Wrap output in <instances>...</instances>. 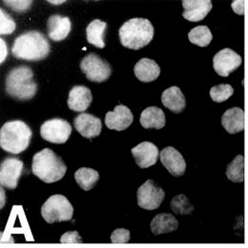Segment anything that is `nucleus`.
<instances>
[{"instance_id": "31", "label": "nucleus", "mask_w": 248, "mask_h": 248, "mask_svg": "<svg viewBox=\"0 0 248 248\" xmlns=\"http://www.w3.org/2000/svg\"><path fill=\"white\" fill-rule=\"evenodd\" d=\"M4 3L6 4V6L10 7L12 10H14L16 13H24L26 11H28L31 8L32 1L31 0H12V1H8L5 0Z\"/></svg>"}, {"instance_id": "1", "label": "nucleus", "mask_w": 248, "mask_h": 248, "mask_svg": "<svg viewBox=\"0 0 248 248\" xmlns=\"http://www.w3.org/2000/svg\"><path fill=\"white\" fill-rule=\"evenodd\" d=\"M51 52V46L45 35L37 31H29L18 35L12 48V54L16 60L40 62Z\"/></svg>"}, {"instance_id": "29", "label": "nucleus", "mask_w": 248, "mask_h": 248, "mask_svg": "<svg viewBox=\"0 0 248 248\" xmlns=\"http://www.w3.org/2000/svg\"><path fill=\"white\" fill-rule=\"evenodd\" d=\"M234 89L229 84H219L213 86L210 89V96L213 101L220 103L227 100L231 95H233Z\"/></svg>"}, {"instance_id": "22", "label": "nucleus", "mask_w": 248, "mask_h": 248, "mask_svg": "<svg viewBox=\"0 0 248 248\" xmlns=\"http://www.w3.org/2000/svg\"><path fill=\"white\" fill-rule=\"evenodd\" d=\"M140 123L144 129H156L163 128L166 124L164 112L155 106H150L144 109L140 115Z\"/></svg>"}, {"instance_id": "21", "label": "nucleus", "mask_w": 248, "mask_h": 248, "mask_svg": "<svg viewBox=\"0 0 248 248\" xmlns=\"http://www.w3.org/2000/svg\"><path fill=\"white\" fill-rule=\"evenodd\" d=\"M161 102L175 114L182 113L186 107V96L178 86H172L166 89L161 94Z\"/></svg>"}, {"instance_id": "16", "label": "nucleus", "mask_w": 248, "mask_h": 248, "mask_svg": "<svg viewBox=\"0 0 248 248\" xmlns=\"http://www.w3.org/2000/svg\"><path fill=\"white\" fill-rule=\"evenodd\" d=\"M183 7L185 12L183 16L190 22H199L212 10V2L210 0H184Z\"/></svg>"}, {"instance_id": "2", "label": "nucleus", "mask_w": 248, "mask_h": 248, "mask_svg": "<svg viewBox=\"0 0 248 248\" xmlns=\"http://www.w3.org/2000/svg\"><path fill=\"white\" fill-rule=\"evenodd\" d=\"M31 171L45 184H54L65 176L67 166L53 150L45 148L32 157Z\"/></svg>"}, {"instance_id": "19", "label": "nucleus", "mask_w": 248, "mask_h": 248, "mask_svg": "<svg viewBox=\"0 0 248 248\" xmlns=\"http://www.w3.org/2000/svg\"><path fill=\"white\" fill-rule=\"evenodd\" d=\"M223 128L231 135L238 134L245 130V112L243 109L234 107L224 112L221 117Z\"/></svg>"}, {"instance_id": "11", "label": "nucleus", "mask_w": 248, "mask_h": 248, "mask_svg": "<svg viewBox=\"0 0 248 248\" xmlns=\"http://www.w3.org/2000/svg\"><path fill=\"white\" fill-rule=\"evenodd\" d=\"M242 57L229 48L217 52L213 58V67L218 76L226 78L242 65Z\"/></svg>"}, {"instance_id": "8", "label": "nucleus", "mask_w": 248, "mask_h": 248, "mask_svg": "<svg viewBox=\"0 0 248 248\" xmlns=\"http://www.w3.org/2000/svg\"><path fill=\"white\" fill-rule=\"evenodd\" d=\"M71 134V124L62 119H52L46 121L40 127V136L43 140L51 143H65Z\"/></svg>"}, {"instance_id": "20", "label": "nucleus", "mask_w": 248, "mask_h": 248, "mask_svg": "<svg viewBox=\"0 0 248 248\" xmlns=\"http://www.w3.org/2000/svg\"><path fill=\"white\" fill-rule=\"evenodd\" d=\"M136 78L141 82L148 83L155 80L160 75V68L157 63L150 59H141L134 67Z\"/></svg>"}, {"instance_id": "18", "label": "nucleus", "mask_w": 248, "mask_h": 248, "mask_svg": "<svg viewBox=\"0 0 248 248\" xmlns=\"http://www.w3.org/2000/svg\"><path fill=\"white\" fill-rule=\"evenodd\" d=\"M48 36L56 41L64 40L72 30V22L69 17H62L60 15H53L47 21Z\"/></svg>"}, {"instance_id": "24", "label": "nucleus", "mask_w": 248, "mask_h": 248, "mask_svg": "<svg viewBox=\"0 0 248 248\" xmlns=\"http://www.w3.org/2000/svg\"><path fill=\"white\" fill-rule=\"evenodd\" d=\"M107 29V23L99 19H93L86 27V38L88 43L99 49L105 47L104 34Z\"/></svg>"}, {"instance_id": "32", "label": "nucleus", "mask_w": 248, "mask_h": 248, "mask_svg": "<svg viewBox=\"0 0 248 248\" xmlns=\"http://www.w3.org/2000/svg\"><path fill=\"white\" fill-rule=\"evenodd\" d=\"M130 240V231L124 228L116 229L111 235V242L114 244H125Z\"/></svg>"}, {"instance_id": "23", "label": "nucleus", "mask_w": 248, "mask_h": 248, "mask_svg": "<svg viewBox=\"0 0 248 248\" xmlns=\"http://www.w3.org/2000/svg\"><path fill=\"white\" fill-rule=\"evenodd\" d=\"M179 221L176 217L168 213H161L155 216L151 221V230L154 235L166 234L177 230Z\"/></svg>"}, {"instance_id": "5", "label": "nucleus", "mask_w": 248, "mask_h": 248, "mask_svg": "<svg viewBox=\"0 0 248 248\" xmlns=\"http://www.w3.org/2000/svg\"><path fill=\"white\" fill-rule=\"evenodd\" d=\"M119 34L123 46L131 50H140L152 41L154 27L146 18H132L124 23Z\"/></svg>"}, {"instance_id": "6", "label": "nucleus", "mask_w": 248, "mask_h": 248, "mask_svg": "<svg viewBox=\"0 0 248 248\" xmlns=\"http://www.w3.org/2000/svg\"><path fill=\"white\" fill-rule=\"evenodd\" d=\"M41 215L48 223L69 221L74 215V207L63 195H53L43 203Z\"/></svg>"}, {"instance_id": "30", "label": "nucleus", "mask_w": 248, "mask_h": 248, "mask_svg": "<svg viewBox=\"0 0 248 248\" xmlns=\"http://www.w3.org/2000/svg\"><path fill=\"white\" fill-rule=\"evenodd\" d=\"M16 25L13 17L8 15L3 9L0 10V34L7 35L16 31Z\"/></svg>"}, {"instance_id": "10", "label": "nucleus", "mask_w": 248, "mask_h": 248, "mask_svg": "<svg viewBox=\"0 0 248 248\" xmlns=\"http://www.w3.org/2000/svg\"><path fill=\"white\" fill-rule=\"evenodd\" d=\"M165 192L154 181L148 180L138 189L137 199L140 207L146 210H155L163 202Z\"/></svg>"}, {"instance_id": "7", "label": "nucleus", "mask_w": 248, "mask_h": 248, "mask_svg": "<svg viewBox=\"0 0 248 248\" xmlns=\"http://www.w3.org/2000/svg\"><path fill=\"white\" fill-rule=\"evenodd\" d=\"M79 67L88 80L96 83L108 80L112 75V68L109 62L94 53H91L83 58Z\"/></svg>"}, {"instance_id": "4", "label": "nucleus", "mask_w": 248, "mask_h": 248, "mask_svg": "<svg viewBox=\"0 0 248 248\" xmlns=\"http://www.w3.org/2000/svg\"><path fill=\"white\" fill-rule=\"evenodd\" d=\"M32 132L22 121L8 122L0 129V146L13 155L24 152L31 143Z\"/></svg>"}, {"instance_id": "15", "label": "nucleus", "mask_w": 248, "mask_h": 248, "mask_svg": "<svg viewBox=\"0 0 248 248\" xmlns=\"http://www.w3.org/2000/svg\"><path fill=\"white\" fill-rule=\"evenodd\" d=\"M74 126L82 137L86 139H93L100 135L102 123L100 119L94 117L92 114L82 113L76 117Z\"/></svg>"}, {"instance_id": "3", "label": "nucleus", "mask_w": 248, "mask_h": 248, "mask_svg": "<svg viewBox=\"0 0 248 248\" xmlns=\"http://www.w3.org/2000/svg\"><path fill=\"white\" fill-rule=\"evenodd\" d=\"M5 90L16 100L31 99L37 92V84L33 79V72L28 66H18L12 69L5 80Z\"/></svg>"}, {"instance_id": "35", "label": "nucleus", "mask_w": 248, "mask_h": 248, "mask_svg": "<svg viewBox=\"0 0 248 248\" xmlns=\"http://www.w3.org/2000/svg\"><path fill=\"white\" fill-rule=\"evenodd\" d=\"M0 41H1V61H0V62L3 63V62L6 60L8 51H7V45H6L5 41L3 40V38H1Z\"/></svg>"}, {"instance_id": "28", "label": "nucleus", "mask_w": 248, "mask_h": 248, "mask_svg": "<svg viewBox=\"0 0 248 248\" xmlns=\"http://www.w3.org/2000/svg\"><path fill=\"white\" fill-rule=\"evenodd\" d=\"M171 208L173 212L178 215H189L194 210V206L189 202V200L184 194L177 195L172 199Z\"/></svg>"}, {"instance_id": "9", "label": "nucleus", "mask_w": 248, "mask_h": 248, "mask_svg": "<svg viewBox=\"0 0 248 248\" xmlns=\"http://www.w3.org/2000/svg\"><path fill=\"white\" fill-rule=\"evenodd\" d=\"M24 172L23 161L16 156L5 157L0 165V185L9 189H16Z\"/></svg>"}, {"instance_id": "27", "label": "nucleus", "mask_w": 248, "mask_h": 248, "mask_svg": "<svg viewBox=\"0 0 248 248\" xmlns=\"http://www.w3.org/2000/svg\"><path fill=\"white\" fill-rule=\"evenodd\" d=\"M188 39L192 44L198 45L200 47H207L212 41L213 35L207 26L202 25L197 26L189 31Z\"/></svg>"}, {"instance_id": "34", "label": "nucleus", "mask_w": 248, "mask_h": 248, "mask_svg": "<svg viewBox=\"0 0 248 248\" xmlns=\"http://www.w3.org/2000/svg\"><path fill=\"white\" fill-rule=\"evenodd\" d=\"M231 7L233 11L239 16H245V1L244 0H235L232 2Z\"/></svg>"}, {"instance_id": "17", "label": "nucleus", "mask_w": 248, "mask_h": 248, "mask_svg": "<svg viewBox=\"0 0 248 248\" xmlns=\"http://www.w3.org/2000/svg\"><path fill=\"white\" fill-rule=\"evenodd\" d=\"M92 100L93 95L91 90L86 86L78 85L70 90L67 104L72 111L83 112L89 108Z\"/></svg>"}, {"instance_id": "25", "label": "nucleus", "mask_w": 248, "mask_h": 248, "mask_svg": "<svg viewBox=\"0 0 248 248\" xmlns=\"http://www.w3.org/2000/svg\"><path fill=\"white\" fill-rule=\"evenodd\" d=\"M75 180L82 190L89 191L98 182L99 174L92 168L81 167L75 173Z\"/></svg>"}, {"instance_id": "36", "label": "nucleus", "mask_w": 248, "mask_h": 248, "mask_svg": "<svg viewBox=\"0 0 248 248\" xmlns=\"http://www.w3.org/2000/svg\"><path fill=\"white\" fill-rule=\"evenodd\" d=\"M48 2H50V3H58L57 5H60V3H64L65 1H58V2L57 1H48Z\"/></svg>"}, {"instance_id": "12", "label": "nucleus", "mask_w": 248, "mask_h": 248, "mask_svg": "<svg viewBox=\"0 0 248 248\" xmlns=\"http://www.w3.org/2000/svg\"><path fill=\"white\" fill-rule=\"evenodd\" d=\"M159 159L161 164L174 177H181L185 175L186 170V159L174 147L168 146L162 149L159 153Z\"/></svg>"}, {"instance_id": "26", "label": "nucleus", "mask_w": 248, "mask_h": 248, "mask_svg": "<svg viewBox=\"0 0 248 248\" xmlns=\"http://www.w3.org/2000/svg\"><path fill=\"white\" fill-rule=\"evenodd\" d=\"M226 177L233 183H244L245 181V158L238 155L226 167Z\"/></svg>"}, {"instance_id": "13", "label": "nucleus", "mask_w": 248, "mask_h": 248, "mask_svg": "<svg viewBox=\"0 0 248 248\" xmlns=\"http://www.w3.org/2000/svg\"><path fill=\"white\" fill-rule=\"evenodd\" d=\"M134 122V116L131 110L123 104L115 107L105 116V125L110 130L124 131Z\"/></svg>"}, {"instance_id": "33", "label": "nucleus", "mask_w": 248, "mask_h": 248, "mask_svg": "<svg viewBox=\"0 0 248 248\" xmlns=\"http://www.w3.org/2000/svg\"><path fill=\"white\" fill-rule=\"evenodd\" d=\"M62 243H74V244H80L81 238L78 231H69L63 234L61 238Z\"/></svg>"}, {"instance_id": "14", "label": "nucleus", "mask_w": 248, "mask_h": 248, "mask_svg": "<svg viewBox=\"0 0 248 248\" xmlns=\"http://www.w3.org/2000/svg\"><path fill=\"white\" fill-rule=\"evenodd\" d=\"M131 153L139 167L144 169L155 165L159 156L158 148L150 141H143L132 148Z\"/></svg>"}]
</instances>
